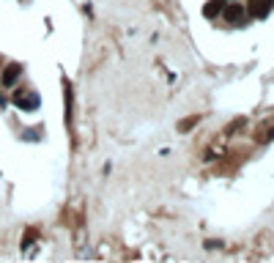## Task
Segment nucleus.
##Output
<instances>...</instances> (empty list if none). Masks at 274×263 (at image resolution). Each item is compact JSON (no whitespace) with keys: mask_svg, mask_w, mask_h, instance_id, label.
<instances>
[{"mask_svg":"<svg viewBox=\"0 0 274 263\" xmlns=\"http://www.w3.org/2000/svg\"><path fill=\"white\" fill-rule=\"evenodd\" d=\"M20 72H22V69L17 66V63H11V66L3 72V85H14V80L20 77Z\"/></svg>","mask_w":274,"mask_h":263,"instance_id":"nucleus-4","label":"nucleus"},{"mask_svg":"<svg viewBox=\"0 0 274 263\" xmlns=\"http://www.w3.org/2000/svg\"><path fill=\"white\" fill-rule=\"evenodd\" d=\"M271 3H274V0H249V6H247L249 17H255V20H263V17L271 11Z\"/></svg>","mask_w":274,"mask_h":263,"instance_id":"nucleus-3","label":"nucleus"},{"mask_svg":"<svg viewBox=\"0 0 274 263\" xmlns=\"http://www.w3.org/2000/svg\"><path fill=\"white\" fill-rule=\"evenodd\" d=\"M14 102H17V107L20 110H36L39 107V93H33V91H20L14 96Z\"/></svg>","mask_w":274,"mask_h":263,"instance_id":"nucleus-2","label":"nucleus"},{"mask_svg":"<svg viewBox=\"0 0 274 263\" xmlns=\"http://www.w3.org/2000/svg\"><path fill=\"white\" fill-rule=\"evenodd\" d=\"M222 20L228 22V25H244V20H247V11L241 9V3L222 6Z\"/></svg>","mask_w":274,"mask_h":263,"instance_id":"nucleus-1","label":"nucleus"},{"mask_svg":"<svg viewBox=\"0 0 274 263\" xmlns=\"http://www.w3.org/2000/svg\"><path fill=\"white\" fill-rule=\"evenodd\" d=\"M222 6H225L222 0H211V3L203 9V14H206V17H217V14H222Z\"/></svg>","mask_w":274,"mask_h":263,"instance_id":"nucleus-5","label":"nucleus"}]
</instances>
